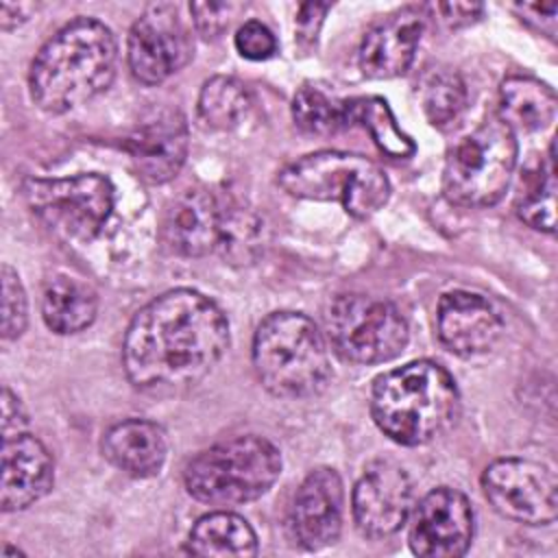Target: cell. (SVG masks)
<instances>
[{
    "label": "cell",
    "instance_id": "cell-20",
    "mask_svg": "<svg viewBox=\"0 0 558 558\" xmlns=\"http://www.w3.org/2000/svg\"><path fill=\"white\" fill-rule=\"evenodd\" d=\"M102 453L126 475L150 477L161 471L168 456V442L157 423L129 418L105 434Z\"/></svg>",
    "mask_w": 558,
    "mask_h": 558
},
{
    "label": "cell",
    "instance_id": "cell-7",
    "mask_svg": "<svg viewBox=\"0 0 558 558\" xmlns=\"http://www.w3.org/2000/svg\"><path fill=\"white\" fill-rule=\"evenodd\" d=\"M514 166V131L499 116H490L449 150L442 192L460 207L495 205L504 196Z\"/></svg>",
    "mask_w": 558,
    "mask_h": 558
},
{
    "label": "cell",
    "instance_id": "cell-11",
    "mask_svg": "<svg viewBox=\"0 0 558 558\" xmlns=\"http://www.w3.org/2000/svg\"><path fill=\"white\" fill-rule=\"evenodd\" d=\"M482 488L490 506L506 519L525 525H547L558 512L554 473L532 460L501 458L486 466Z\"/></svg>",
    "mask_w": 558,
    "mask_h": 558
},
{
    "label": "cell",
    "instance_id": "cell-29",
    "mask_svg": "<svg viewBox=\"0 0 558 558\" xmlns=\"http://www.w3.org/2000/svg\"><path fill=\"white\" fill-rule=\"evenodd\" d=\"M264 242V225L251 211L242 207L222 209L218 248L231 264H248L257 257Z\"/></svg>",
    "mask_w": 558,
    "mask_h": 558
},
{
    "label": "cell",
    "instance_id": "cell-22",
    "mask_svg": "<svg viewBox=\"0 0 558 558\" xmlns=\"http://www.w3.org/2000/svg\"><path fill=\"white\" fill-rule=\"evenodd\" d=\"M98 312L96 292L72 277H52L41 296V316L54 333H76L89 327Z\"/></svg>",
    "mask_w": 558,
    "mask_h": 558
},
{
    "label": "cell",
    "instance_id": "cell-5",
    "mask_svg": "<svg viewBox=\"0 0 558 558\" xmlns=\"http://www.w3.org/2000/svg\"><path fill=\"white\" fill-rule=\"evenodd\" d=\"M281 473L279 449L255 434L222 440L185 466L187 493L211 506H238L268 493Z\"/></svg>",
    "mask_w": 558,
    "mask_h": 558
},
{
    "label": "cell",
    "instance_id": "cell-13",
    "mask_svg": "<svg viewBox=\"0 0 558 558\" xmlns=\"http://www.w3.org/2000/svg\"><path fill=\"white\" fill-rule=\"evenodd\" d=\"M412 482L390 462H371L353 488V519L368 538H386L401 530L412 510Z\"/></svg>",
    "mask_w": 558,
    "mask_h": 558
},
{
    "label": "cell",
    "instance_id": "cell-18",
    "mask_svg": "<svg viewBox=\"0 0 558 558\" xmlns=\"http://www.w3.org/2000/svg\"><path fill=\"white\" fill-rule=\"evenodd\" d=\"M54 482V462L46 445L31 434H15L2 442L0 506L17 512L41 499Z\"/></svg>",
    "mask_w": 558,
    "mask_h": 558
},
{
    "label": "cell",
    "instance_id": "cell-8",
    "mask_svg": "<svg viewBox=\"0 0 558 558\" xmlns=\"http://www.w3.org/2000/svg\"><path fill=\"white\" fill-rule=\"evenodd\" d=\"M327 333L336 351L355 364H381L397 357L410 338L399 307L366 294H340L327 312Z\"/></svg>",
    "mask_w": 558,
    "mask_h": 558
},
{
    "label": "cell",
    "instance_id": "cell-19",
    "mask_svg": "<svg viewBox=\"0 0 558 558\" xmlns=\"http://www.w3.org/2000/svg\"><path fill=\"white\" fill-rule=\"evenodd\" d=\"M222 207L207 190H185L166 209L163 242L183 257H203L218 248Z\"/></svg>",
    "mask_w": 558,
    "mask_h": 558
},
{
    "label": "cell",
    "instance_id": "cell-34",
    "mask_svg": "<svg viewBox=\"0 0 558 558\" xmlns=\"http://www.w3.org/2000/svg\"><path fill=\"white\" fill-rule=\"evenodd\" d=\"M327 11H329V4H325V2H305V4H301L299 15H296L299 37L310 39V41L316 39V33H318Z\"/></svg>",
    "mask_w": 558,
    "mask_h": 558
},
{
    "label": "cell",
    "instance_id": "cell-21",
    "mask_svg": "<svg viewBox=\"0 0 558 558\" xmlns=\"http://www.w3.org/2000/svg\"><path fill=\"white\" fill-rule=\"evenodd\" d=\"M512 131H536L556 116V94L534 76L514 74L499 87V113Z\"/></svg>",
    "mask_w": 558,
    "mask_h": 558
},
{
    "label": "cell",
    "instance_id": "cell-1",
    "mask_svg": "<svg viewBox=\"0 0 558 558\" xmlns=\"http://www.w3.org/2000/svg\"><path fill=\"white\" fill-rule=\"evenodd\" d=\"M229 347V323L205 294L177 288L146 303L122 342L129 381L148 392H174L198 384Z\"/></svg>",
    "mask_w": 558,
    "mask_h": 558
},
{
    "label": "cell",
    "instance_id": "cell-14",
    "mask_svg": "<svg viewBox=\"0 0 558 558\" xmlns=\"http://www.w3.org/2000/svg\"><path fill=\"white\" fill-rule=\"evenodd\" d=\"M135 170L150 183L170 181L187 155V122L179 109L159 107L148 111L124 140Z\"/></svg>",
    "mask_w": 558,
    "mask_h": 558
},
{
    "label": "cell",
    "instance_id": "cell-27",
    "mask_svg": "<svg viewBox=\"0 0 558 558\" xmlns=\"http://www.w3.org/2000/svg\"><path fill=\"white\" fill-rule=\"evenodd\" d=\"M418 92L423 111L436 129H449L466 109V85L451 68H432Z\"/></svg>",
    "mask_w": 558,
    "mask_h": 558
},
{
    "label": "cell",
    "instance_id": "cell-9",
    "mask_svg": "<svg viewBox=\"0 0 558 558\" xmlns=\"http://www.w3.org/2000/svg\"><path fill=\"white\" fill-rule=\"evenodd\" d=\"M24 194L46 222L83 240H92L113 209L111 181L96 172L68 179H28Z\"/></svg>",
    "mask_w": 558,
    "mask_h": 558
},
{
    "label": "cell",
    "instance_id": "cell-25",
    "mask_svg": "<svg viewBox=\"0 0 558 558\" xmlns=\"http://www.w3.org/2000/svg\"><path fill=\"white\" fill-rule=\"evenodd\" d=\"M248 89L233 76L209 78L198 96V120L205 129L229 131L248 113Z\"/></svg>",
    "mask_w": 558,
    "mask_h": 558
},
{
    "label": "cell",
    "instance_id": "cell-36",
    "mask_svg": "<svg viewBox=\"0 0 558 558\" xmlns=\"http://www.w3.org/2000/svg\"><path fill=\"white\" fill-rule=\"evenodd\" d=\"M33 9H35V4H24V2L9 4V2H4L0 7V26H2V31H11V28L20 26L22 22H26Z\"/></svg>",
    "mask_w": 558,
    "mask_h": 558
},
{
    "label": "cell",
    "instance_id": "cell-31",
    "mask_svg": "<svg viewBox=\"0 0 558 558\" xmlns=\"http://www.w3.org/2000/svg\"><path fill=\"white\" fill-rule=\"evenodd\" d=\"M233 41H235L238 52L251 61H264V59L272 57L277 50V39L272 35V31L257 20L244 22L238 28Z\"/></svg>",
    "mask_w": 558,
    "mask_h": 558
},
{
    "label": "cell",
    "instance_id": "cell-3",
    "mask_svg": "<svg viewBox=\"0 0 558 558\" xmlns=\"http://www.w3.org/2000/svg\"><path fill=\"white\" fill-rule=\"evenodd\" d=\"M460 412L453 377L432 360L410 362L379 375L371 390V414L395 442L416 447L447 432Z\"/></svg>",
    "mask_w": 558,
    "mask_h": 558
},
{
    "label": "cell",
    "instance_id": "cell-17",
    "mask_svg": "<svg viewBox=\"0 0 558 558\" xmlns=\"http://www.w3.org/2000/svg\"><path fill=\"white\" fill-rule=\"evenodd\" d=\"M425 28V13L418 7H405L375 26L360 44V70L368 78H392L408 72Z\"/></svg>",
    "mask_w": 558,
    "mask_h": 558
},
{
    "label": "cell",
    "instance_id": "cell-6",
    "mask_svg": "<svg viewBox=\"0 0 558 558\" xmlns=\"http://www.w3.org/2000/svg\"><path fill=\"white\" fill-rule=\"evenodd\" d=\"M277 181L296 198L338 201L355 218L377 214L390 196V181L375 161L342 150L305 155L288 163Z\"/></svg>",
    "mask_w": 558,
    "mask_h": 558
},
{
    "label": "cell",
    "instance_id": "cell-24",
    "mask_svg": "<svg viewBox=\"0 0 558 558\" xmlns=\"http://www.w3.org/2000/svg\"><path fill=\"white\" fill-rule=\"evenodd\" d=\"M517 216L532 229L554 233L556 229V157L554 144L545 159L525 172L517 196Z\"/></svg>",
    "mask_w": 558,
    "mask_h": 558
},
{
    "label": "cell",
    "instance_id": "cell-16",
    "mask_svg": "<svg viewBox=\"0 0 558 558\" xmlns=\"http://www.w3.org/2000/svg\"><path fill=\"white\" fill-rule=\"evenodd\" d=\"M436 331L445 349L460 357H475L499 342L504 320L482 294L453 290L438 301Z\"/></svg>",
    "mask_w": 558,
    "mask_h": 558
},
{
    "label": "cell",
    "instance_id": "cell-33",
    "mask_svg": "<svg viewBox=\"0 0 558 558\" xmlns=\"http://www.w3.org/2000/svg\"><path fill=\"white\" fill-rule=\"evenodd\" d=\"M24 425H26L24 408H22L20 399L4 386V390H2V434H4V438L22 434Z\"/></svg>",
    "mask_w": 558,
    "mask_h": 558
},
{
    "label": "cell",
    "instance_id": "cell-30",
    "mask_svg": "<svg viewBox=\"0 0 558 558\" xmlns=\"http://www.w3.org/2000/svg\"><path fill=\"white\" fill-rule=\"evenodd\" d=\"M28 318L26 294L17 272L4 264L2 266V338L13 340L22 336Z\"/></svg>",
    "mask_w": 558,
    "mask_h": 558
},
{
    "label": "cell",
    "instance_id": "cell-26",
    "mask_svg": "<svg viewBox=\"0 0 558 558\" xmlns=\"http://www.w3.org/2000/svg\"><path fill=\"white\" fill-rule=\"evenodd\" d=\"M349 113H351V126L353 124L364 126L384 155L392 159H405L414 155L416 150L414 142L397 126L395 116L384 98L379 96L351 98Z\"/></svg>",
    "mask_w": 558,
    "mask_h": 558
},
{
    "label": "cell",
    "instance_id": "cell-4",
    "mask_svg": "<svg viewBox=\"0 0 558 558\" xmlns=\"http://www.w3.org/2000/svg\"><path fill=\"white\" fill-rule=\"evenodd\" d=\"M253 366L264 388L281 399L316 397L331 377L325 338L299 312H275L257 325Z\"/></svg>",
    "mask_w": 558,
    "mask_h": 558
},
{
    "label": "cell",
    "instance_id": "cell-10",
    "mask_svg": "<svg viewBox=\"0 0 558 558\" xmlns=\"http://www.w3.org/2000/svg\"><path fill=\"white\" fill-rule=\"evenodd\" d=\"M194 54V41L179 7L157 2L135 20L126 41V59L133 76L144 85H157L179 72Z\"/></svg>",
    "mask_w": 558,
    "mask_h": 558
},
{
    "label": "cell",
    "instance_id": "cell-32",
    "mask_svg": "<svg viewBox=\"0 0 558 558\" xmlns=\"http://www.w3.org/2000/svg\"><path fill=\"white\" fill-rule=\"evenodd\" d=\"M233 11H238V4H231V2H194V4H190V13L196 24V31L205 37H218L229 26V17Z\"/></svg>",
    "mask_w": 558,
    "mask_h": 558
},
{
    "label": "cell",
    "instance_id": "cell-28",
    "mask_svg": "<svg viewBox=\"0 0 558 558\" xmlns=\"http://www.w3.org/2000/svg\"><path fill=\"white\" fill-rule=\"evenodd\" d=\"M296 126L310 135H331L351 126L349 100H340L314 85H303L292 100Z\"/></svg>",
    "mask_w": 558,
    "mask_h": 558
},
{
    "label": "cell",
    "instance_id": "cell-12",
    "mask_svg": "<svg viewBox=\"0 0 558 558\" xmlns=\"http://www.w3.org/2000/svg\"><path fill=\"white\" fill-rule=\"evenodd\" d=\"M473 538V508L456 488H434L416 506L410 547L423 558H458Z\"/></svg>",
    "mask_w": 558,
    "mask_h": 558
},
{
    "label": "cell",
    "instance_id": "cell-23",
    "mask_svg": "<svg viewBox=\"0 0 558 558\" xmlns=\"http://www.w3.org/2000/svg\"><path fill=\"white\" fill-rule=\"evenodd\" d=\"M187 551L194 556H255L257 536L246 519L218 510L201 517L187 541Z\"/></svg>",
    "mask_w": 558,
    "mask_h": 558
},
{
    "label": "cell",
    "instance_id": "cell-15",
    "mask_svg": "<svg viewBox=\"0 0 558 558\" xmlns=\"http://www.w3.org/2000/svg\"><path fill=\"white\" fill-rule=\"evenodd\" d=\"M342 480L333 469L310 471L292 499L288 519L292 538L312 551L336 543L342 530Z\"/></svg>",
    "mask_w": 558,
    "mask_h": 558
},
{
    "label": "cell",
    "instance_id": "cell-2",
    "mask_svg": "<svg viewBox=\"0 0 558 558\" xmlns=\"http://www.w3.org/2000/svg\"><path fill=\"white\" fill-rule=\"evenodd\" d=\"M116 61L113 33L98 20L76 17L35 54L28 74L31 98L50 113L74 109L109 87Z\"/></svg>",
    "mask_w": 558,
    "mask_h": 558
},
{
    "label": "cell",
    "instance_id": "cell-35",
    "mask_svg": "<svg viewBox=\"0 0 558 558\" xmlns=\"http://www.w3.org/2000/svg\"><path fill=\"white\" fill-rule=\"evenodd\" d=\"M436 11L442 15L440 20L451 26V28H458V26H466L471 22H475L484 7L482 4H466V2H449V4H436Z\"/></svg>",
    "mask_w": 558,
    "mask_h": 558
}]
</instances>
